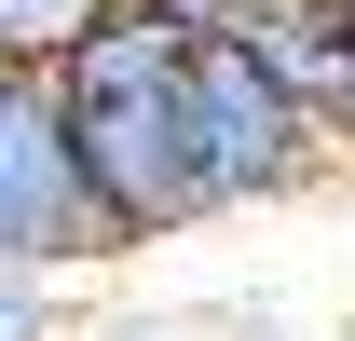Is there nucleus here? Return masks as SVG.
Returning <instances> with one entry per match:
<instances>
[{
  "mask_svg": "<svg viewBox=\"0 0 355 341\" xmlns=\"http://www.w3.org/2000/svg\"><path fill=\"white\" fill-rule=\"evenodd\" d=\"M55 123H69V164H83L110 246H164L191 232V42L164 14H110L69 69H55Z\"/></svg>",
  "mask_w": 355,
  "mask_h": 341,
  "instance_id": "1",
  "label": "nucleus"
},
{
  "mask_svg": "<svg viewBox=\"0 0 355 341\" xmlns=\"http://www.w3.org/2000/svg\"><path fill=\"white\" fill-rule=\"evenodd\" d=\"M0 341H69V287H55V273H14V259H0Z\"/></svg>",
  "mask_w": 355,
  "mask_h": 341,
  "instance_id": "5",
  "label": "nucleus"
},
{
  "mask_svg": "<svg viewBox=\"0 0 355 341\" xmlns=\"http://www.w3.org/2000/svg\"><path fill=\"white\" fill-rule=\"evenodd\" d=\"M0 259L14 273H96L110 246V218H96L83 164H69V123H55V82H0Z\"/></svg>",
  "mask_w": 355,
  "mask_h": 341,
  "instance_id": "3",
  "label": "nucleus"
},
{
  "mask_svg": "<svg viewBox=\"0 0 355 341\" xmlns=\"http://www.w3.org/2000/svg\"><path fill=\"white\" fill-rule=\"evenodd\" d=\"M123 0H0V82H55Z\"/></svg>",
  "mask_w": 355,
  "mask_h": 341,
  "instance_id": "4",
  "label": "nucleus"
},
{
  "mask_svg": "<svg viewBox=\"0 0 355 341\" xmlns=\"http://www.w3.org/2000/svg\"><path fill=\"white\" fill-rule=\"evenodd\" d=\"M314 137H328V164H355V69H328V96H314Z\"/></svg>",
  "mask_w": 355,
  "mask_h": 341,
  "instance_id": "6",
  "label": "nucleus"
},
{
  "mask_svg": "<svg viewBox=\"0 0 355 341\" xmlns=\"http://www.w3.org/2000/svg\"><path fill=\"white\" fill-rule=\"evenodd\" d=\"M328 177V137H314V96L287 69H260L246 42H191V205L205 218H246V205H287Z\"/></svg>",
  "mask_w": 355,
  "mask_h": 341,
  "instance_id": "2",
  "label": "nucleus"
}]
</instances>
